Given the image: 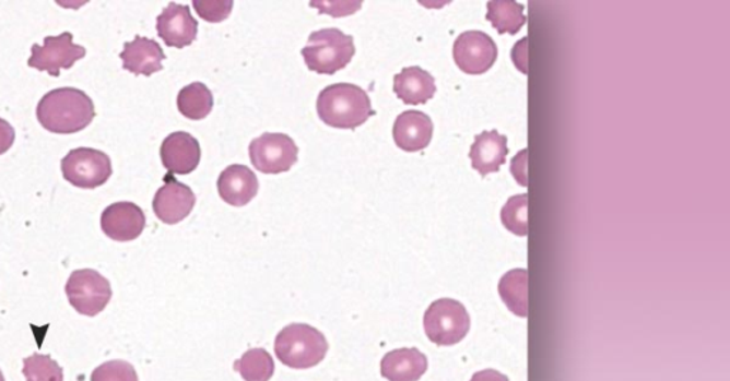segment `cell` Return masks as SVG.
<instances>
[{
    "instance_id": "obj_9",
    "label": "cell",
    "mask_w": 730,
    "mask_h": 381,
    "mask_svg": "<svg viewBox=\"0 0 730 381\" xmlns=\"http://www.w3.org/2000/svg\"><path fill=\"white\" fill-rule=\"evenodd\" d=\"M86 56L83 46L73 44L72 33L64 32L59 36L45 37V45L32 46L30 68L46 72L51 78H59L60 70L72 69L78 60Z\"/></svg>"
},
{
    "instance_id": "obj_29",
    "label": "cell",
    "mask_w": 730,
    "mask_h": 381,
    "mask_svg": "<svg viewBox=\"0 0 730 381\" xmlns=\"http://www.w3.org/2000/svg\"><path fill=\"white\" fill-rule=\"evenodd\" d=\"M15 139V129L7 120L0 119V155L12 148Z\"/></svg>"
},
{
    "instance_id": "obj_21",
    "label": "cell",
    "mask_w": 730,
    "mask_h": 381,
    "mask_svg": "<svg viewBox=\"0 0 730 381\" xmlns=\"http://www.w3.org/2000/svg\"><path fill=\"white\" fill-rule=\"evenodd\" d=\"M501 299L517 317H528V271L513 270L499 281Z\"/></svg>"
},
{
    "instance_id": "obj_16",
    "label": "cell",
    "mask_w": 730,
    "mask_h": 381,
    "mask_svg": "<svg viewBox=\"0 0 730 381\" xmlns=\"http://www.w3.org/2000/svg\"><path fill=\"white\" fill-rule=\"evenodd\" d=\"M120 59L123 60V69L128 72L138 74V76L140 74L152 76L163 69V60L166 59V55L156 40L136 36L134 40L125 44Z\"/></svg>"
},
{
    "instance_id": "obj_27",
    "label": "cell",
    "mask_w": 730,
    "mask_h": 381,
    "mask_svg": "<svg viewBox=\"0 0 730 381\" xmlns=\"http://www.w3.org/2000/svg\"><path fill=\"white\" fill-rule=\"evenodd\" d=\"M91 381H139V378L128 361L110 360L93 370Z\"/></svg>"
},
{
    "instance_id": "obj_24",
    "label": "cell",
    "mask_w": 730,
    "mask_h": 381,
    "mask_svg": "<svg viewBox=\"0 0 730 381\" xmlns=\"http://www.w3.org/2000/svg\"><path fill=\"white\" fill-rule=\"evenodd\" d=\"M234 370L246 381H269L273 378L275 366L273 357L266 349H250L234 364Z\"/></svg>"
},
{
    "instance_id": "obj_15",
    "label": "cell",
    "mask_w": 730,
    "mask_h": 381,
    "mask_svg": "<svg viewBox=\"0 0 730 381\" xmlns=\"http://www.w3.org/2000/svg\"><path fill=\"white\" fill-rule=\"evenodd\" d=\"M433 133L432 119L425 112L416 110L401 112L392 129L397 147L407 153H416L427 148L432 143Z\"/></svg>"
},
{
    "instance_id": "obj_5",
    "label": "cell",
    "mask_w": 730,
    "mask_h": 381,
    "mask_svg": "<svg viewBox=\"0 0 730 381\" xmlns=\"http://www.w3.org/2000/svg\"><path fill=\"white\" fill-rule=\"evenodd\" d=\"M470 326V314L458 300H435L424 314L425 335L437 346L457 345L468 335Z\"/></svg>"
},
{
    "instance_id": "obj_28",
    "label": "cell",
    "mask_w": 730,
    "mask_h": 381,
    "mask_svg": "<svg viewBox=\"0 0 730 381\" xmlns=\"http://www.w3.org/2000/svg\"><path fill=\"white\" fill-rule=\"evenodd\" d=\"M232 0H195L193 7L205 22L219 23L226 21L233 11Z\"/></svg>"
},
{
    "instance_id": "obj_2",
    "label": "cell",
    "mask_w": 730,
    "mask_h": 381,
    "mask_svg": "<svg viewBox=\"0 0 730 381\" xmlns=\"http://www.w3.org/2000/svg\"><path fill=\"white\" fill-rule=\"evenodd\" d=\"M317 112L327 126L355 130L374 115L367 92L355 84L337 83L318 94Z\"/></svg>"
},
{
    "instance_id": "obj_31",
    "label": "cell",
    "mask_w": 730,
    "mask_h": 381,
    "mask_svg": "<svg viewBox=\"0 0 730 381\" xmlns=\"http://www.w3.org/2000/svg\"><path fill=\"white\" fill-rule=\"evenodd\" d=\"M0 381H4L2 370H0Z\"/></svg>"
},
{
    "instance_id": "obj_1",
    "label": "cell",
    "mask_w": 730,
    "mask_h": 381,
    "mask_svg": "<svg viewBox=\"0 0 730 381\" xmlns=\"http://www.w3.org/2000/svg\"><path fill=\"white\" fill-rule=\"evenodd\" d=\"M36 117L49 133L74 134L92 124L96 110L86 93L74 87H62L42 97Z\"/></svg>"
},
{
    "instance_id": "obj_6",
    "label": "cell",
    "mask_w": 730,
    "mask_h": 381,
    "mask_svg": "<svg viewBox=\"0 0 730 381\" xmlns=\"http://www.w3.org/2000/svg\"><path fill=\"white\" fill-rule=\"evenodd\" d=\"M64 290L70 306L78 313L91 318L103 312L114 295L110 282L95 270L74 271Z\"/></svg>"
},
{
    "instance_id": "obj_11",
    "label": "cell",
    "mask_w": 730,
    "mask_h": 381,
    "mask_svg": "<svg viewBox=\"0 0 730 381\" xmlns=\"http://www.w3.org/2000/svg\"><path fill=\"white\" fill-rule=\"evenodd\" d=\"M196 195L191 188L185 186L167 174L165 186L158 188L153 200V211L157 218L167 225L181 223L193 211Z\"/></svg>"
},
{
    "instance_id": "obj_22",
    "label": "cell",
    "mask_w": 730,
    "mask_h": 381,
    "mask_svg": "<svg viewBox=\"0 0 730 381\" xmlns=\"http://www.w3.org/2000/svg\"><path fill=\"white\" fill-rule=\"evenodd\" d=\"M486 9H488L486 19L493 23L494 29H497L499 35L504 33L515 35L527 23L522 4L514 0H493L486 3Z\"/></svg>"
},
{
    "instance_id": "obj_14",
    "label": "cell",
    "mask_w": 730,
    "mask_h": 381,
    "mask_svg": "<svg viewBox=\"0 0 730 381\" xmlns=\"http://www.w3.org/2000/svg\"><path fill=\"white\" fill-rule=\"evenodd\" d=\"M161 157L168 174L187 176L199 167L201 158L199 141L185 131H177L163 141Z\"/></svg>"
},
{
    "instance_id": "obj_30",
    "label": "cell",
    "mask_w": 730,
    "mask_h": 381,
    "mask_svg": "<svg viewBox=\"0 0 730 381\" xmlns=\"http://www.w3.org/2000/svg\"><path fill=\"white\" fill-rule=\"evenodd\" d=\"M471 381H509L507 376L501 374L497 370H482L472 376Z\"/></svg>"
},
{
    "instance_id": "obj_25",
    "label": "cell",
    "mask_w": 730,
    "mask_h": 381,
    "mask_svg": "<svg viewBox=\"0 0 730 381\" xmlns=\"http://www.w3.org/2000/svg\"><path fill=\"white\" fill-rule=\"evenodd\" d=\"M26 381H63L62 367L48 355L35 353L23 360Z\"/></svg>"
},
{
    "instance_id": "obj_26",
    "label": "cell",
    "mask_w": 730,
    "mask_h": 381,
    "mask_svg": "<svg viewBox=\"0 0 730 381\" xmlns=\"http://www.w3.org/2000/svg\"><path fill=\"white\" fill-rule=\"evenodd\" d=\"M504 227L518 237L528 235V194L515 195L501 211Z\"/></svg>"
},
{
    "instance_id": "obj_20",
    "label": "cell",
    "mask_w": 730,
    "mask_h": 381,
    "mask_svg": "<svg viewBox=\"0 0 730 381\" xmlns=\"http://www.w3.org/2000/svg\"><path fill=\"white\" fill-rule=\"evenodd\" d=\"M435 92H437V86H435L434 78L419 66L402 69L401 73L396 74L395 93L405 105H425L432 100Z\"/></svg>"
},
{
    "instance_id": "obj_13",
    "label": "cell",
    "mask_w": 730,
    "mask_h": 381,
    "mask_svg": "<svg viewBox=\"0 0 730 381\" xmlns=\"http://www.w3.org/2000/svg\"><path fill=\"white\" fill-rule=\"evenodd\" d=\"M157 35L168 47L190 46L198 37V21L191 16L190 8L170 3L157 17Z\"/></svg>"
},
{
    "instance_id": "obj_18",
    "label": "cell",
    "mask_w": 730,
    "mask_h": 381,
    "mask_svg": "<svg viewBox=\"0 0 730 381\" xmlns=\"http://www.w3.org/2000/svg\"><path fill=\"white\" fill-rule=\"evenodd\" d=\"M508 140L497 130L482 131L470 148L472 168L482 177L498 172L508 155Z\"/></svg>"
},
{
    "instance_id": "obj_8",
    "label": "cell",
    "mask_w": 730,
    "mask_h": 381,
    "mask_svg": "<svg viewBox=\"0 0 730 381\" xmlns=\"http://www.w3.org/2000/svg\"><path fill=\"white\" fill-rule=\"evenodd\" d=\"M250 159L257 171L263 174L287 172L298 159V147L287 134L264 133L250 143Z\"/></svg>"
},
{
    "instance_id": "obj_4",
    "label": "cell",
    "mask_w": 730,
    "mask_h": 381,
    "mask_svg": "<svg viewBox=\"0 0 730 381\" xmlns=\"http://www.w3.org/2000/svg\"><path fill=\"white\" fill-rule=\"evenodd\" d=\"M302 55L311 72L331 76L354 58V39L340 29H321L311 33Z\"/></svg>"
},
{
    "instance_id": "obj_23",
    "label": "cell",
    "mask_w": 730,
    "mask_h": 381,
    "mask_svg": "<svg viewBox=\"0 0 730 381\" xmlns=\"http://www.w3.org/2000/svg\"><path fill=\"white\" fill-rule=\"evenodd\" d=\"M213 94L205 84L196 82L181 88L177 96V108L186 119L203 120L213 110Z\"/></svg>"
},
{
    "instance_id": "obj_3",
    "label": "cell",
    "mask_w": 730,
    "mask_h": 381,
    "mask_svg": "<svg viewBox=\"0 0 730 381\" xmlns=\"http://www.w3.org/2000/svg\"><path fill=\"white\" fill-rule=\"evenodd\" d=\"M275 356L290 369H311L326 359L329 343L326 336L310 324L293 323L275 337Z\"/></svg>"
},
{
    "instance_id": "obj_10",
    "label": "cell",
    "mask_w": 730,
    "mask_h": 381,
    "mask_svg": "<svg viewBox=\"0 0 730 381\" xmlns=\"http://www.w3.org/2000/svg\"><path fill=\"white\" fill-rule=\"evenodd\" d=\"M498 58V47L493 37L484 32H464L454 44V60L458 68L471 76L484 74Z\"/></svg>"
},
{
    "instance_id": "obj_19",
    "label": "cell",
    "mask_w": 730,
    "mask_h": 381,
    "mask_svg": "<svg viewBox=\"0 0 730 381\" xmlns=\"http://www.w3.org/2000/svg\"><path fill=\"white\" fill-rule=\"evenodd\" d=\"M428 369V360L419 349H397L381 360V376L388 381H419Z\"/></svg>"
},
{
    "instance_id": "obj_12",
    "label": "cell",
    "mask_w": 730,
    "mask_h": 381,
    "mask_svg": "<svg viewBox=\"0 0 730 381\" xmlns=\"http://www.w3.org/2000/svg\"><path fill=\"white\" fill-rule=\"evenodd\" d=\"M101 225L106 237L117 242H130L143 234L146 215L133 202H116L103 211Z\"/></svg>"
},
{
    "instance_id": "obj_17",
    "label": "cell",
    "mask_w": 730,
    "mask_h": 381,
    "mask_svg": "<svg viewBox=\"0 0 730 381\" xmlns=\"http://www.w3.org/2000/svg\"><path fill=\"white\" fill-rule=\"evenodd\" d=\"M217 188L224 202L233 206H245L259 192V180L249 167L234 164L220 174Z\"/></svg>"
},
{
    "instance_id": "obj_7",
    "label": "cell",
    "mask_w": 730,
    "mask_h": 381,
    "mask_svg": "<svg viewBox=\"0 0 730 381\" xmlns=\"http://www.w3.org/2000/svg\"><path fill=\"white\" fill-rule=\"evenodd\" d=\"M64 180L83 190L99 188L109 181L114 168L109 155L95 148H74L62 159Z\"/></svg>"
}]
</instances>
